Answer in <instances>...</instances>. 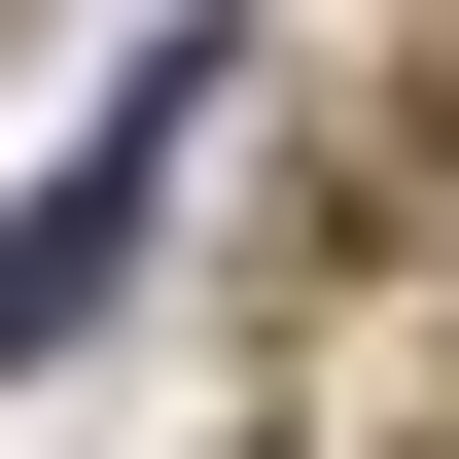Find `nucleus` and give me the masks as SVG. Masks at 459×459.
Returning a JSON list of instances; mask_svg holds the SVG:
<instances>
[{
	"instance_id": "f257e3e1",
	"label": "nucleus",
	"mask_w": 459,
	"mask_h": 459,
	"mask_svg": "<svg viewBox=\"0 0 459 459\" xmlns=\"http://www.w3.org/2000/svg\"><path fill=\"white\" fill-rule=\"evenodd\" d=\"M177 107H212V36H142V107L71 142L36 212H0V353H71V318H107V247H142V177H177Z\"/></svg>"
}]
</instances>
